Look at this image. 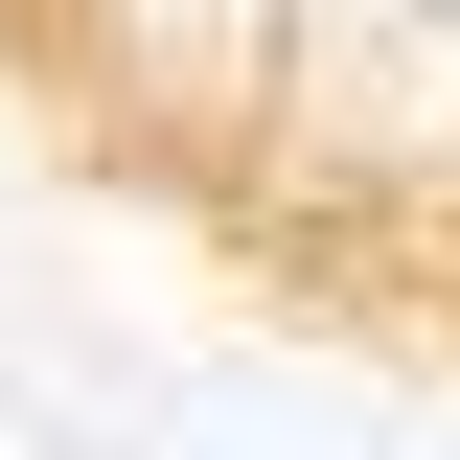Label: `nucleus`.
<instances>
[{"label": "nucleus", "instance_id": "f257e3e1", "mask_svg": "<svg viewBox=\"0 0 460 460\" xmlns=\"http://www.w3.org/2000/svg\"><path fill=\"white\" fill-rule=\"evenodd\" d=\"M0 138L208 323L460 392V0H0Z\"/></svg>", "mask_w": 460, "mask_h": 460}]
</instances>
